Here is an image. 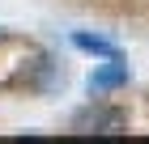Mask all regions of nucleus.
<instances>
[{
  "label": "nucleus",
  "mask_w": 149,
  "mask_h": 144,
  "mask_svg": "<svg viewBox=\"0 0 149 144\" xmlns=\"http://www.w3.org/2000/svg\"><path fill=\"white\" fill-rule=\"evenodd\" d=\"M128 85V64L124 59H107V68H98L90 76V93H102V89H119Z\"/></svg>",
  "instance_id": "f03ea898"
},
{
  "label": "nucleus",
  "mask_w": 149,
  "mask_h": 144,
  "mask_svg": "<svg viewBox=\"0 0 149 144\" xmlns=\"http://www.w3.org/2000/svg\"><path fill=\"white\" fill-rule=\"evenodd\" d=\"M124 127V110H115V106H85V110L72 114V132H98V136H115Z\"/></svg>",
  "instance_id": "f257e3e1"
},
{
  "label": "nucleus",
  "mask_w": 149,
  "mask_h": 144,
  "mask_svg": "<svg viewBox=\"0 0 149 144\" xmlns=\"http://www.w3.org/2000/svg\"><path fill=\"white\" fill-rule=\"evenodd\" d=\"M72 47H77V51H85V55H102V59H124V55H119V47H115L111 38H98V34H85V30H77V34H72Z\"/></svg>",
  "instance_id": "7ed1b4c3"
}]
</instances>
